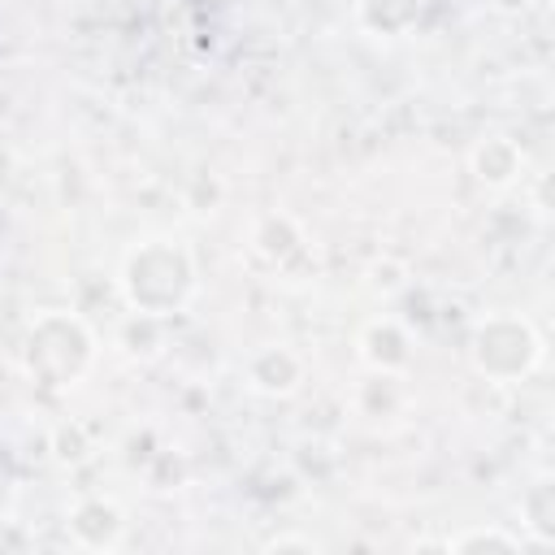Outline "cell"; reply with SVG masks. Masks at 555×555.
I'll list each match as a JSON object with an SVG mask.
<instances>
[{"label":"cell","instance_id":"14","mask_svg":"<svg viewBox=\"0 0 555 555\" xmlns=\"http://www.w3.org/2000/svg\"><path fill=\"white\" fill-rule=\"evenodd\" d=\"M369 286H373V291H382V295L403 291V286H408V269H403L399 260H377V264L369 269Z\"/></svg>","mask_w":555,"mask_h":555},{"label":"cell","instance_id":"10","mask_svg":"<svg viewBox=\"0 0 555 555\" xmlns=\"http://www.w3.org/2000/svg\"><path fill=\"white\" fill-rule=\"evenodd\" d=\"M520 525L529 529V546L546 551L555 542V486L551 477H538L525 494H520Z\"/></svg>","mask_w":555,"mask_h":555},{"label":"cell","instance_id":"9","mask_svg":"<svg viewBox=\"0 0 555 555\" xmlns=\"http://www.w3.org/2000/svg\"><path fill=\"white\" fill-rule=\"evenodd\" d=\"M425 13V0H356V26L377 39L412 35Z\"/></svg>","mask_w":555,"mask_h":555},{"label":"cell","instance_id":"4","mask_svg":"<svg viewBox=\"0 0 555 555\" xmlns=\"http://www.w3.org/2000/svg\"><path fill=\"white\" fill-rule=\"evenodd\" d=\"M65 525H69V538L78 546H87V551H113L126 538V512L108 494H82V499H74Z\"/></svg>","mask_w":555,"mask_h":555},{"label":"cell","instance_id":"1","mask_svg":"<svg viewBox=\"0 0 555 555\" xmlns=\"http://www.w3.org/2000/svg\"><path fill=\"white\" fill-rule=\"evenodd\" d=\"M199 286V269L186 243L169 234H147L139 238L117 269V291L126 312H147V317H178Z\"/></svg>","mask_w":555,"mask_h":555},{"label":"cell","instance_id":"2","mask_svg":"<svg viewBox=\"0 0 555 555\" xmlns=\"http://www.w3.org/2000/svg\"><path fill=\"white\" fill-rule=\"evenodd\" d=\"M91 364H95V330L87 325L82 312L48 308L26 325L22 369L30 382L48 390H69L91 373Z\"/></svg>","mask_w":555,"mask_h":555},{"label":"cell","instance_id":"8","mask_svg":"<svg viewBox=\"0 0 555 555\" xmlns=\"http://www.w3.org/2000/svg\"><path fill=\"white\" fill-rule=\"evenodd\" d=\"M468 169H473V178H477L486 191H507V186H516V182L525 178V152H520V143L507 139V134H486V139L473 143Z\"/></svg>","mask_w":555,"mask_h":555},{"label":"cell","instance_id":"15","mask_svg":"<svg viewBox=\"0 0 555 555\" xmlns=\"http://www.w3.org/2000/svg\"><path fill=\"white\" fill-rule=\"evenodd\" d=\"M264 551H321V542L317 538H304V533H278V538H269L264 542Z\"/></svg>","mask_w":555,"mask_h":555},{"label":"cell","instance_id":"16","mask_svg":"<svg viewBox=\"0 0 555 555\" xmlns=\"http://www.w3.org/2000/svg\"><path fill=\"white\" fill-rule=\"evenodd\" d=\"M490 4H494V9H503V13H516V9H525L529 0H490Z\"/></svg>","mask_w":555,"mask_h":555},{"label":"cell","instance_id":"3","mask_svg":"<svg viewBox=\"0 0 555 555\" xmlns=\"http://www.w3.org/2000/svg\"><path fill=\"white\" fill-rule=\"evenodd\" d=\"M546 356V343L538 334V325L520 312H486L473 334H468V364L477 377L486 382H499V386H512V382H525Z\"/></svg>","mask_w":555,"mask_h":555},{"label":"cell","instance_id":"13","mask_svg":"<svg viewBox=\"0 0 555 555\" xmlns=\"http://www.w3.org/2000/svg\"><path fill=\"white\" fill-rule=\"evenodd\" d=\"M52 455H56L61 464H82V460L91 455V434H87L78 421H61V425L52 429Z\"/></svg>","mask_w":555,"mask_h":555},{"label":"cell","instance_id":"6","mask_svg":"<svg viewBox=\"0 0 555 555\" xmlns=\"http://www.w3.org/2000/svg\"><path fill=\"white\" fill-rule=\"evenodd\" d=\"M356 351L369 373H403L412 364V334L395 317H373L360 325Z\"/></svg>","mask_w":555,"mask_h":555},{"label":"cell","instance_id":"12","mask_svg":"<svg viewBox=\"0 0 555 555\" xmlns=\"http://www.w3.org/2000/svg\"><path fill=\"white\" fill-rule=\"evenodd\" d=\"M438 546H442V551H455V555H477V551L516 555V551H525V546H529V538L507 533V529H499V525H468V529H460V533L442 538Z\"/></svg>","mask_w":555,"mask_h":555},{"label":"cell","instance_id":"11","mask_svg":"<svg viewBox=\"0 0 555 555\" xmlns=\"http://www.w3.org/2000/svg\"><path fill=\"white\" fill-rule=\"evenodd\" d=\"M117 347L130 360H156L165 351V321L147 312H126L117 325Z\"/></svg>","mask_w":555,"mask_h":555},{"label":"cell","instance_id":"7","mask_svg":"<svg viewBox=\"0 0 555 555\" xmlns=\"http://www.w3.org/2000/svg\"><path fill=\"white\" fill-rule=\"evenodd\" d=\"M251 251L264 264L286 269V264H295V260L308 256V230L291 212H260L251 221Z\"/></svg>","mask_w":555,"mask_h":555},{"label":"cell","instance_id":"5","mask_svg":"<svg viewBox=\"0 0 555 555\" xmlns=\"http://www.w3.org/2000/svg\"><path fill=\"white\" fill-rule=\"evenodd\" d=\"M304 356L286 343H260L251 356H247V386L264 399H291L299 386H304Z\"/></svg>","mask_w":555,"mask_h":555}]
</instances>
